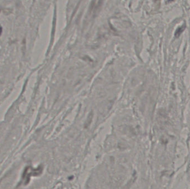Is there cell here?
Here are the masks:
<instances>
[{
  "label": "cell",
  "mask_w": 190,
  "mask_h": 189,
  "mask_svg": "<svg viewBox=\"0 0 190 189\" xmlns=\"http://www.w3.org/2000/svg\"><path fill=\"white\" fill-rule=\"evenodd\" d=\"M185 27H184V26H182V27H179V28H178L177 30H176V31L175 35H176V36H179L181 34V33H182L184 30H185Z\"/></svg>",
  "instance_id": "obj_2"
},
{
  "label": "cell",
  "mask_w": 190,
  "mask_h": 189,
  "mask_svg": "<svg viewBox=\"0 0 190 189\" xmlns=\"http://www.w3.org/2000/svg\"><path fill=\"white\" fill-rule=\"evenodd\" d=\"M42 169H43L41 166H39L36 169H34L31 166L26 167L22 176V179L24 181V184H27L30 181V177L32 176H38L40 175L42 172Z\"/></svg>",
  "instance_id": "obj_1"
}]
</instances>
